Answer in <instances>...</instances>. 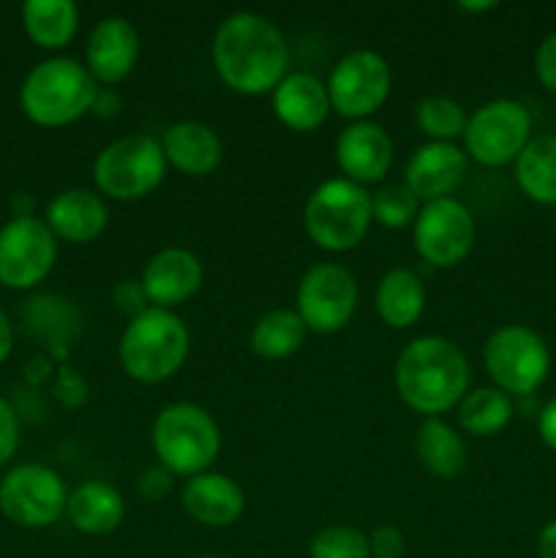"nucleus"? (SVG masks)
<instances>
[{
    "instance_id": "35",
    "label": "nucleus",
    "mask_w": 556,
    "mask_h": 558,
    "mask_svg": "<svg viewBox=\"0 0 556 558\" xmlns=\"http://www.w3.org/2000/svg\"><path fill=\"white\" fill-rule=\"evenodd\" d=\"M16 447H20V420H16L14 409L0 398V466L14 458Z\"/></svg>"
},
{
    "instance_id": "43",
    "label": "nucleus",
    "mask_w": 556,
    "mask_h": 558,
    "mask_svg": "<svg viewBox=\"0 0 556 558\" xmlns=\"http://www.w3.org/2000/svg\"><path fill=\"white\" fill-rule=\"evenodd\" d=\"M196 558H218V556H196Z\"/></svg>"
},
{
    "instance_id": "22",
    "label": "nucleus",
    "mask_w": 556,
    "mask_h": 558,
    "mask_svg": "<svg viewBox=\"0 0 556 558\" xmlns=\"http://www.w3.org/2000/svg\"><path fill=\"white\" fill-rule=\"evenodd\" d=\"M164 158L172 169L189 178H205L218 169L223 158L221 136L200 120H180L161 134Z\"/></svg>"
},
{
    "instance_id": "14",
    "label": "nucleus",
    "mask_w": 556,
    "mask_h": 558,
    "mask_svg": "<svg viewBox=\"0 0 556 558\" xmlns=\"http://www.w3.org/2000/svg\"><path fill=\"white\" fill-rule=\"evenodd\" d=\"M58 238L36 216H14L0 229V283L33 289L52 272Z\"/></svg>"
},
{
    "instance_id": "4",
    "label": "nucleus",
    "mask_w": 556,
    "mask_h": 558,
    "mask_svg": "<svg viewBox=\"0 0 556 558\" xmlns=\"http://www.w3.org/2000/svg\"><path fill=\"white\" fill-rule=\"evenodd\" d=\"M98 82L74 58H49L27 71L20 87V107L44 129H63L85 118L96 101Z\"/></svg>"
},
{
    "instance_id": "23",
    "label": "nucleus",
    "mask_w": 556,
    "mask_h": 558,
    "mask_svg": "<svg viewBox=\"0 0 556 558\" xmlns=\"http://www.w3.org/2000/svg\"><path fill=\"white\" fill-rule=\"evenodd\" d=\"M65 518L76 532L87 534V537H104L123 523L125 501L114 485L90 480V483H82L80 488L69 494Z\"/></svg>"
},
{
    "instance_id": "24",
    "label": "nucleus",
    "mask_w": 556,
    "mask_h": 558,
    "mask_svg": "<svg viewBox=\"0 0 556 558\" xmlns=\"http://www.w3.org/2000/svg\"><path fill=\"white\" fill-rule=\"evenodd\" d=\"M425 281L420 278L418 270L409 267H396V270L385 272L376 287V314L392 330H407V327L418 325L420 316L425 311Z\"/></svg>"
},
{
    "instance_id": "21",
    "label": "nucleus",
    "mask_w": 556,
    "mask_h": 558,
    "mask_svg": "<svg viewBox=\"0 0 556 558\" xmlns=\"http://www.w3.org/2000/svg\"><path fill=\"white\" fill-rule=\"evenodd\" d=\"M270 98L276 118L287 129L303 131V134L325 125V120L333 112L327 85L309 71H292V74L283 76L276 90L270 93Z\"/></svg>"
},
{
    "instance_id": "30",
    "label": "nucleus",
    "mask_w": 556,
    "mask_h": 558,
    "mask_svg": "<svg viewBox=\"0 0 556 558\" xmlns=\"http://www.w3.org/2000/svg\"><path fill=\"white\" fill-rule=\"evenodd\" d=\"M418 129L428 142H456L467 129V112L447 96H428L418 104Z\"/></svg>"
},
{
    "instance_id": "12",
    "label": "nucleus",
    "mask_w": 556,
    "mask_h": 558,
    "mask_svg": "<svg viewBox=\"0 0 556 558\" xmlns=\"http://www.w3.org/2000/svg\"><path fill=\"white\" fill-rule=\"evenodd\" d=\"M474 216L463 202L436 199L420 207L412 223L414 248L431 270H450L461 265L474 248Z\"/></svg>"
},
{
    "instance_id": "5",
    "label": "nucleus",
    "mask_w": 556,
    "mask_h": 558,
    "mask_svg": "<svg viewBox=\"0 0 556 558\" xmlns=\"http://www.w3.org/2000/svg\"><path fill=\"white\" fill-rule=\"evenodd\" d=\"M153 452L158 463L174 477H196L202 472H210L221 452V430L196 403H169L153 420Z\"/></svg>"
},
{
    "instance_id": "34",
    "label": "nucleus",
    "mask_w": 556,
    "mask_h": 558,
    "mask_svg": "<svg viewBox=\"0 0 556 558\" xmlns=\"http://www.w3.org/2000/svg\"><path fill=\"white\" fill-rule=\"evenodd\" d=\"M534 74H537L540 85L556 96V33L545 36L540 41L537 52H534Z\"/></svg>"
},
{
    "instance_id": "2",
    "label": "nucleus",
    "mask_w": 556,
    "mask_h": 558,
    "mask_svg": "<svg viewBox=\"0 0 556 558\" xmlns=\"http://www.w3.org/2000/svg\"><path fill=\"white\" fill-rule=\"evenodd\" d=\"M469 379L467 354L450 338H414L396 360L398 398L425 420L458 407L469 392Z\"/></svg>"
},
{
    "instance_id": "28",
    "label": "nucleus",
    "mask_w": 556,
    "mask_h": 558,
    "mask_svg": "<svg viewBox=\"0 0 556 558\" xmlns=\"http://www.w3.org/2000/svg\"><path fill=\"white\" fill-rule=\"evenodd\" d=\"M458 425L463 434L478 436V439H488V436L501 434L510 425L516 407L507 392L499 387H478L469 390L458 403Z\"/></svg>"
},
{
    "instance_id": "37",
    "label": "nucleus",
    "mask_w": 556,
    "mask_h": 558,
    "mask_svg": "<svg viewBox=\"0 0 556 558\" xmlns=\"http://www.w3.org/2000/svg\"><path fill=\"white\" fill-rule=\"evenodd\" d=\"M371 558H398L403 554V534L398 526H379L368 537Z\"/></svg>"
},
{
    "instance_id": "31",
    "label": "nucleus",
    "mask_w": 556,
    "mask_h": 558,
    "mask_svg": "<svg viewBox=\"0 0 556 558\" xmlns=\"http://www.w3.org/2000/svg\"><path fill=\"white\" fill-rule=\"evenodd\" d=\"M420 199L403 183H392L371 194V218L385 229H407L420 213Z\"/></svg>"
},
{
    "instance_id": "27",
    "label": "nucleus",
    "mask_w": 556,
    "mask_h": 558,
    "mask_svg": "<svg viewBox=\"0 0 556 558\" xmlns=\"http://www.w3.org/2000/svg\"><path fill=\"white\" fill-rule=\"evenodd\" d=\"M516 183L537 205L556 207V134L529 140L516 158Z\"/></svg>"
},
{
    "instance_id": "38",
    "label": "nucleus",
    "mask_w": 556,
    "mask_h": 558,
    "mask_svg": "<svg viewBox=\"0 0 556 558\" xmlns=\"http://www.w3.org/2000/svg\"><path fill=\"white\" fill-rule=\"evenodd\" d=\"M120 107H123V101H120V93L114 87H98L90 112L101 120H112L120 114Z\"/></svg>"
},
{
    "instance_id": "7",
    "label": "nucleus",
    "mask_w": 556,
    "mask_h": 558,
    "mask_svg": "<svg viewBox=\"0 0 556 558\" xmlns=\"http://www.w3.org/2000/svg\"><path fill=\"white\" fill-rule=\"evenodd\" d=\"M161 142L147 134H131L104 147L93 161V183L98 194L114 202H136L150 196L167 178Z\"/></svg>"
},
{
    "instance_id": "1",
    "label": "nucleus",
    "mask_w": 556,
    "mask_h": 558,
    "mask_svg": "<svg viewBox=\"0 0 556 558\" xmlns=\"http://www.w3.org/2000/svg\"><path fill=\"white\" fill-rule=\"evenodd\" d=\"M213 65L229 90L265 96L289 74V47L276 22L254 11H234L213 36Z\"/></svg>"
},
{
    "instance_id": "40",
    "label": "nucleus",
    "mask_w": 556,
    "mask_h": 558,
    "mask_svg": "<svg viewBox=\"0 0 556 558\" xmlns=\"http://www.w3.org/2000/svg\"><path fill=\"white\" fill-rule=\"evenodd\" d=\"M537 558H556V521L545 523L537 534Z\"/></svg>"
},
{
    "instance_id": "36",
    "label": "nucleus",
    "mask_w": 556,
    "mask_h": 558,
    "mask_svg": "<svg viewBox=\"0 0 556 558\" xmlns=\"http://www.w3.org/2000/svg\"><path fill=\"white\" fill-rule=\"evenodd\" d=\"M112 303L120 314H129L131 319H134V316H140L142 311L150 308V305H147L145 292H142L140 281H120L118 287H114Z\"/></svg>"
},
{
    "instance_id": "13",
    "label": "nucleus",
    "mask_w": 556,
    "mask_h": 558,
    "mask_svg": "<svg viewBox=\"0 0 556 558\" xmlns=\"http://www.w3.org/2000/svg\"><path fill=\"white\" fill-rule=\"evenodd\" d=\"M358 308V281L343 265L322 262L314 265L298 283L294 311L305 330L333 336L352 322Z\"/></svg>"
},
{
    "instance_id": "11",
    "label": "nucleus",
    "mask_w": 556,
    "mask_h": 558,
    "mask_svg": "<svg viewBox=\"0 0 556 558\" xmlns=\"http://www.w3.org/2000/svg\"><path fill=\"white\" fill-rule=\"evenodd\" d=\"M69 490L55 469L22 463L0 480V512L22 529H47L65 515Z\"/></svg>"
},
{
    "instance_id": "32",
    "label": "nucleus",
    "mask_w": 556,
    "mask_h": 558,
    "mask_svg": "<svg viewBox=\"0 0 556 558\" xmlns=\"http://www.w3.org/2000/svg\"><path fill=\"white\" fill-rule=\"evenodd\" d=\"M311 558H371V545L360 529L327 526L314 534L309 545Z\"/></svg>"
},
{
    "instance_id": "6",
    "label": "nucleus",
    "mask_w": 556,
    "mask_h": 558,
    "mask_svg": "<svg viewBox=\"0 0 556 558\" xmlns=\"http://www.w3.org/2000/svg\"><path fill=\"white\" fill-rule=\"evenodd\" d=\"M303 223L314 245L330 254L358 248L368 234L371 194L347 178H333L311 191L303 210Z\"/></svg>"
},
{
    "instance_id": "8",
    "label": "nucleus",
    "mask_w": 556,
    "mask_h": 558,
    "mask_svg": "<svg viewBox=\"0 0 556 558\" xmlns=\"http://www.w3.org/2000/svg\"><path fill=\"white\" fill-rule=\"evenodd\" d=\"M483 365L494 387L510 398H527L548 379V343L527 325L496 327L483 347Z\"/></svg>"
},
{
    "instance_id": "33",
    "label": "nucleus",
    "mask_w": 556,
    "mask_h": 558,
    "mask_svg": "<svg viewBox=\"0 0 556 558\" xmlns=\"http://www.w3.org/2000/svg\"><path fill=\"white\" fill-rule=\"evenodd\" d=\"M172 480L174 474H169L161 463H156V466L145 469V472L140 474V480H136V494L145 501L158 505V501H164L172 494Z\"/></svg>"
},
{
    "instance_id": "17",
    "label": "nucleus",
    "mask_w": 556,
    "mask_h": 558,
    "mask_svg": "<svg viewBox=\"0 0 556 558\" xmlns=\"http://www.w3.org/2000/svg\"><path fill=\"white\" fill-rule=\"evenodd\" d=\"M202 262L189 248H164L150 256V262L142 270V292L153 308H167L185 303L194 298L202 287Z\"/></svg>"
},
{
    "instance_id": "41",
    "label": "nucleus",
    "mask_w": 556,
    "mask_h": 558,
    "mask_svg": "<svg viewBox=\"0 0 556 558\" xmlns=\"http://www.w3.org/2000/svg\"><path fill=\"white\" fill-rule=\"evenodd\" d=\"M11 349H14V330H11L9 316L0 311V363H5V360H9Z\"/></svg>"
},
{
    "instance_id": "39",
    "label": "nucleus",
    "mask_w": 556,
    "mask_h": 558,
    "mask_svg": "<svg viewBox=\"0 0 556 558\" xmlns=\"http://www.w3.org/2000/svg\"><path fill=\"white\" fill-rule=\"evenodd\" d=\"M537 434L543 439V445L548 447L551 452H556V396L540 409L537 414Z\"/></svg>"
},
{
    "instance_id": "3",
    "label": "nucleus",
    "mask_w": 556,
    "mask_h": 558,
    "mask_svg": "<svg viewBox=\"0 0 556 558\" xmlns=\"http://www.w3.org/2000/svg\"><path fill=\"white\" fill-rule=\"evenodd\" d=\"M191 352V332L174 311L147 308L125 325L118 357L125 374L142 385L172 379Z\"/></svg>"
},
{
    "instance_id": "25",
    "label": "nucleus",
    "mask_w": 556,
    "mask_h": 558,
    "mask_svg": "<svg viewBox=\"0 0 556 558\" xmlns=\"http://www.w3.org/2000/svg\"><path fill=\"white\" fill-rule=\"evenodd\" d=\"M22 25L36 47L63 49L80 31V9L71 0H27Z\"/></svg>"
},
{
    "instance_id": "29",
    "label": "nucleus",
    "mask_w": 556,
    "mask_h": 558,
    "mask_svg": "<svg viewBox=\"0 0 556 558\" xmlns=\"http://www.w3.org/2000/svg\"><path fill=\"white\" fill-rule=\"evenodd\" d=\"M305 325L294 308H276L254 325L249 347L262 360H287L303 347Z\"/></svg>"
},
{
    "instance_id": "26",
    "label": "nucleus",
    "mask_w": 556,
    "mask_h": 558,
    "mask_svg": "<svg viewBox=\"0 0 556 558\" xmlns=\"http://www.w3.org/2000/svg\"><path fill=\"white\" fill-rule=\"evenodd\" d=\"M418 458L428 474L439 480H452L467 466L469 450L463 436L452 425L439 417H428L418 430Z\"/></svg>"
},
{
    "instance_id": "20",
    "label": "nucleus",
    "mask_w": 556,
    "mask_h": 558,
    "mask_svg": "<svg viewBox=\"0 0 556 558\" xmlns=\"http://www.w3.org/2000/svg\"><path fill=\"white\" fill-rule=\"evenodd\" d=\"M109 210L101 194L90 189H65L47 205L44 223L49 232L65 243H93L107 229Z\"/></svg>"
},
{
    "instance_id": "15",
    "label": "nucleus",
    "mask_w": 556,
    "mask_h": 558,
    "mask_svg": "<svg viewBox=\"0 0 556 558\" xmlns=\"http://www.w3.org/2000/svg\"><path fill=\"white\" fill-rule=\"evenodd\" d=\"M469 169V158L456 142H425L409 158L403 169V185L428 205L436 199H450L463 183Z\"/></svg>"
},
{
    "instance_id": "42",
    "label": "nucleus",
    "mask_w": 556,
    "mask_h": 558,
    "mask_svg": "<svg viewBox=\"0 0 556 558\" xmlns=\"http://www.w3.org/2000/svg\"><path fill=\"white\" fill-rule=\"evenodd\" d=\"M458 9L469 11V14H483V11L496 9V3L494 0H488V3H458Z\"/></svg>"
},
{
    "instance_id": "19",
    "label": "nucleus",
    "mask_w": 556,
    "mask_h": 558,
    "mask_svg": "<svg viewBox=\"0 0 556 558\" xmlns=\"http://www.w3.org/2000/svg\"><path fill=\"white\" fill-rule=\"evenodd\" d=\"M180 505L191 521L202 526L227 529L245 512V494L232 477L221 472H202L185 480Z\"/></svg>"
},
{
    "instance_id": "10",
    "label": "nucleus",
    "mask_w": 556,
    "mask_h": 558,
    "mask_svg": "<svg viewBox=\"0 0 556 558\" xmlns=\"http://www.w3.org/2000/svg\"><path fill=\"white\" fill-rule=\"evenodd\" d=\"M325 85L333 112L360 123L385 107L392 87V71L374 49H354L333 65Z\"/></svg>"
},
{
    "instance_id": "18",
    "label": "nucleus",
    "mask_w": 556,
    "mask_h": 558,
    "mask_svg": "<svg viewBox=\"0 0 556 558\" xmlns=\"http://www.w3.org/2000/svg\"><path fill=\"white\" fill-rule=\"evenodd\" d=\"M336 163L343 178L358 185L379 183L392 163V142L382 125L371 120L347 125L336 140Z\"/></svg>"
},
{
    "instance_id": "16",
    "label": "nucleus",
    "mask_w": 556,
    "mask_h": 558,
    "mask_svg": "<svg viewBox=\"0 0 556 558\" xmlns=\"http://www.w3.org/2000/svg\"><path fill=\"white\" fill-rule=\"evenodd\" d=\"M140 60V33L125 16H104L85 44V69L101 87L120 85Z\"/></svg>"
},
{
    "instance_id": "9",
    "label": "nucleus",
    "mask_w": 556,
    "mask_h": 558,
    "mask_svg": "<svg viewBox=\"0 0 556 558\" xmlns=\"http://www.w3.org/2000/svg\"><path fill=\"white\" fill-rule=\"evenodd\" d=\"M532 140V118L527 107L512 98H494L467 118L463 153L480 167H507L516 163Z\"/></svg>"
}]
</instances>
